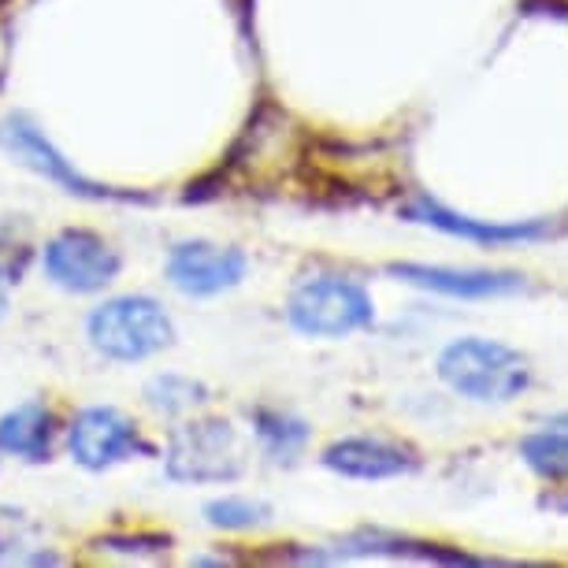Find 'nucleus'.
<instances>
[{
    "mask_svg": "<svg viewBox=\"0 0 568 568\" xmlns=\"http://www.w3.org/2000/svg\"><path fill=\"white\" fill-rule=\"evenodd\" d=\"M12 554H16V542L8 539V535H0V561H8Z\"/></svg>",
    "mask_w": 568,
    "mask_h": 568,
    "instance_id": "a211bd4d",
    "label": "nucleus"
},
{
    "mask_svg": "<svg viewBox=\"0 0 568 568\" xmlns=\"http://www.w3.org/2000/svg\"><path fill=\"white\" fill-rule=\"evenodd\" d=\"M438 375L471 402H513L531 387V364L520 349L490 338H457L438 353Z\"/></svg>",
    "mask_w": 568,
    "mask_h": 568,
    "instance_id": "f257e3e1",
    "label": "nucleus"
},
{
    "mask_svg": "<svg viewBox=\"0 0 568 568\" xmlns=\"http://www.w3.org/2000/svg\"><path fill=\"white\" fill-rule=\"evenodd\" d=\"M520 457L528 460L535 476L550 479V484H565L568 479V427H546V432H531L520 438Z\"/></svg>",
    "mask_w": 568,
    "mask_h": 568,
    "instance_id": "4468645a",
    "label": "nucleus"
},
{
    "mask_svg": "<svg viewBox=\"0 0 568 568\" xmlns=\"http://www.w3.org/2000/svg\"><path fill=\"white\" fill-rule=\"evenodd\" d=\"M85 335L109 361H145L175 342V324L156 297L123 294L93 308L85 320Z\"/></svg>",
    "mask_w": 568,
    "mask_h": 568,
    "instance_id": "f03ea898",
    "label": "nucleus"
},
{
    "mask_svg": "<svg viewBox=\"0 0 568 568\" xmlns=\"http://www.w3.org/2000/svg\"><path fill=\"white\" fill-rule=\"evenodd\" d=\"M164 465L168 476L179 479V484H227V479H239V435L227 420H216V416L182 424L168 438Z\"/></svg>",
    "mask_w": 568,
    "mask_h": 568,
    "instance_id": "20e7f679",
    "label": "nucleus"
},
{
    "mask_svg": "<svg viewBox=\"0 0 568 568\" xmlns=\"http://www.w3.org/2000/svg\"><path fill=\"white\" fill-rule=\"evenodd\" d=\"M286 316L308 338H346L353 331H364L372 324L375 308L357 278L338 272H316L294 286Z\"/></svg>",
    "mask_w": 568,
    "mask_h": 568,
    "instance_id": "7ed1b4c3",
    "label": "nucleus"
},
{
    "mask_svg": "<svg viewBox=\"0 0 568 568\" xmlns=\"http://www.w3.org/2000/svg\"><path fill=\"white\" fill-rule=\"evenodd\" d=\"M405 220L413 223H427L435 231H446L454 239H468V242H484V245H513V242H535L546 234V223H484V220H468L449 212L446 205H438L435 197L416 194L409 205L402 209Z\"/></svg>",
    "mask_w": 568,
    "mask_h": 568,
    "instance_id": "9b49d317",
    "label": "nucleus"
},
{
    "mask_svg": "<svg viewBox=\"0 0 568 568\" xmlns=\"http://www.w3.org/2000/svg\"><path fill=\"white\" fill-rule=\"evenodd\" d=\"M60 438V420L45 402H23L0 416V449L27 465L52 460Z\"/></svg>",
    "mask_w": 568,
    "mask_h": 568,
    "instance_id": "f8f14e48",
    "label": "nucleus"
},
{
    "mask_svg": "<svg viewBox=\"0 0 568 568\" xmlns=\"http://www.w3.org/2000/svg\"><path fill=\"white\" fill-rule=\"evenodd\" d=\"M49 283H57L68 294H98L120 278L123 256L120 250L98 231L68 227L52 234L45 253H41Z\"/></svg>",
    "mask_w": 568,
    "mask_h": 568,
    "instance_id": "39448f33",
    "label": "nucleus"
},
{
    "mask_svg": "<svg viewBox=\"0 0 568 568\" xmlns=\"http://www.w3.org/2000/svg\"><path fill=\"white\" fill-rule=\"evenodd\" d=\"M12 283H19V278L12 275V267L0 261V316H4V308H8V286Z\"/></svg>",
    "mask_w": 568,
    "mask_h": 568,
    "instance_id": "f3484780",
    "label": "nucleus"
},
{
    "mask_svg": "<svg viewBox=\"0 0 568 568\" xmlns=\"http://www.w3.org/2000/svg\"><path fill=\"white\" fill-rule=\"evenodd\" d=\"M201 402H209V387L197 379H186V375H156L145 387V405L164 416L186 413Z\"/></svg>",
    "mask_w": 568,
    "mask_h": 568,
    "instance_id": "2eb2a0df",
    "label": "nucleus"
},
{
    "mask_svg": "<svg viewBox=\"0 0 568 568\" xmlns=\"http://www.w3.org/2000/svg\"><path fill=\"white\" fill-rule=\"evenodd\" d=\"M0 145H4L19 164L38 171L41 179L57 182L60 190H68L74 197H85V201H131L134 197V194H120V190H109V186H101V182L85 179L27 115H8V120L0 123Z\"/></svg>",
    "mask_w": 568,
    "mask_h": 568,
    "instance_id": "0eeeda50",
    "label": "nucleus"
},
{
    "mask_svg": "<svg viewBox=\"0 0 568 568\" xmlns=\"http://www.w3.org/2000/svg\"><path fill=\"white\" fill-rule=\"evenodd\" d=\"M245 267H250V261L234 245L194 239V242H179L168 253V283L190 297H216L242 283Z\"/></svg>",
    "mask_w": 568,
    "mask_h": 568,
    "instance_id": "6e6552de",
    "label": "nucleus"
},
{
    "mask_svg": "<svg viewBox=\"0 0 568 568\" xmlns=\"http://www.w3.org/2000/svg\"><path fill=\"white\" fill-rule=\"evenodd\" d=\"M250 420H253V432H256V443L272 460L278 465H291L297 460V454L305 449L308 443V427L305 420H297L291 413H278V409H250Z\"/></svg>",
    "mask_w": 568,
    "mask_h": 568,
    "instance_id": "ddd939ff",
    "label": "nucleus"
},
{
    "mask_svg": "<svg viewBox=\"0 0 568 568\" xmlns=\"http://www.w3.org/2000/svg\"><path fill=\"white\" fill-rule=\"evenodd\" d=\"M205 520L223 531H250L272 520V509L253 498H216L205 506Z\"/></svg>",
    "mask_w": 568,
    "mask_h": 568,
    "instance_id": "dca6fc26",
    "label": "nucleus"
},
{
    "mask_svg": "<svg viewBox=\"0 0 568 568\" xmlns=\"http://www.w3.org/2000/svg\"><path fill=\"white\" fill-rule=\"evenodd\" d=\"M320 460L346 479H394L420 468L416 449L402 443H387V438H364V435L331 443Z\"/></svg>",
    "mask_w": 568,
    "mask_h": 568,
    "instance_id": "1a4fd4ad",
    "label": "nucleus"
},
{
    "mask_svg": "<svg viewBox=\"0 0 568 568\" xmlns=\"http://www.w3.org/2000/svg\"><path fill=\"white\" fill-rule=\"evenodd\" d=\"M390 275L402 283L449 297H498L524 291V275L517 272H484V267H438V264H390Z\"/></svg>",
    "mask_w": 568,
    "mask_h": 568,
    "instance_id": "9d476101",
    "label": "nucleus"
},
{
    "mask_svg": "<svg viewBox=\"0 0 568 568\" xmlns=\"http://www.w3.org/2000/svg\"><path fill=\"white\" fill-rule=\"evenodd\" d=\"M68 454L82 468L104 471L134 457H153L156 446L145 443V435L138 432V424L126 413L112 409V405H90V409H79L71 416Z\"/></svg>",
    "mask_w": 568,
    "mask_h": 568,
    "instance_id": "423d86ee",
    "label": "nucleus"
},
{
    "mask_svg": "<svg viewBox=\"0 0 568 568\" xmlns=\"http://www.w3.org/2000/svg\"><path fill=\"white\" fill-rule=\"evenodd\" d=\"M554 427H568V413H561V416H554Z\"/></svg>",
    "mask_w": 568,
    "mask_h": 568,
    "instance_id": "6ab92c4d",
    "label": "nucleus"
}]
</instances>
